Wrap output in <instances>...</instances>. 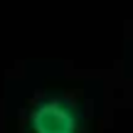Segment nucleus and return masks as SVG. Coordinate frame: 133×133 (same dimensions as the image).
Returning <instances> with one entry per match:
<instances>
[{"instance_id":"obj_1","label":"nucleus","mask_w":133,"mask_h":133,"mask_svg":"<svg viewBox=\"0 0 133 133\" xmlns=\"http://www.w3.org/2000/svg\"><path fill=\"white\" fill-rule=\"evenodd\" d=\"M25 133H84V114L71 96H37L25 114Z\"/></svg>"}]
</instances>
